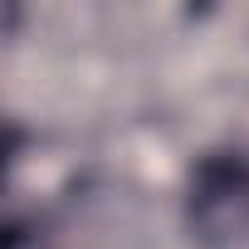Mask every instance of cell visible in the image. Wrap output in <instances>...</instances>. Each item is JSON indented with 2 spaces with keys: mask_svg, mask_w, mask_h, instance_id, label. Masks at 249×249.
<instances>
[{
  "mask_svg": "<svg viewBox=\"0 0 249 249\" xmlns=\"http://www.w3.org/2000/svg\"><path fill=\"white\" fill-rule=\"evenodd\" d=\"M191 210L205 234H249V166L244 161H210L191 191Z\"/></svg>",
  "mask_w": 249,
  "mask_h": 249,
  "instance_id": "6da1fadb",
  "label": "cell"
}]
</instances>
